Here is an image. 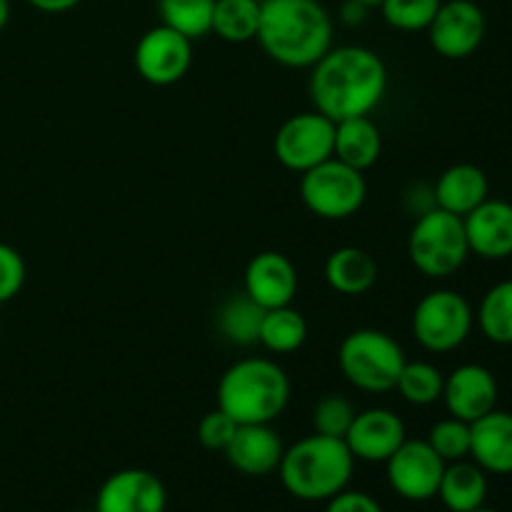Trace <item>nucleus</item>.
I'll list each match as a JSON object with an SVG mask.
<instances>
[{
  "label": "nucleus",
  "mask_w": 512,
  "mask_h": 512,
  "mask_svg": "<svg viewBox=\"0 0 512 512\" xmlns=\"http://www.w3.org/2000/svg\"><path fill=\"white\" fill-rule=\"evenodd\" d=\"M470 512H498V510H490V508H485V505H483V508H478V510H470Z\"/></svg>",
  "instance_id": "obj_41"
},
{
  "label": "nucleus",
  "mask_w": 512,
  "mask_h": 512,
  "mask_svg": "<svg viewBox=\"0 0 512 512\" xmlns=\"http://www.w3.org/2000/svg\"><path fill=\"white\" fill-rule=\"evenodd\" d=\"M433 193L435 205L440 210L465 218L490 198V183L483 168L473 163H458L440 173L433 185Z\"/></svg>",
  "instance_id": "obj_20"
},
{
  "label": "nucleus",
  "mask_w": 512,
  "mask_h": 512,
  "mask_svg": "<svg viewBox=\"0 0 512 512\" xmlns=\"http://www.w3.org/2000/svg\"><path fill=\"white\" fill-rule=\"evenodd\" d=\"M428 443L445 463H458L470 455V423L458 418H445L435 423L428 433Z\"/></svg>",
  "instance_id": "obj_32"
},
{
  "label": "nucleus",
  "mask_w": 512,
  "mask_h": 512,
  "mask_svg": "<svg viewBox=\"0 0 512 512\" xmlns=\"http://www.w3.org/2000/svg\"><path fill=\"white\" fill-rule=\"evenodd\" d=\"M325 512H385L380 508V503L375 498H370L368 493H360V490H348L338 493L335 498L328 500V508Z\"/></svg>",
  "instance_id": "obj_35"
},
{
  "label": "nucleus",
  "mask_w": 512,
  "mask_h": 512,
  "mask_svg": "<svg viewBox=\"0 0 512 512\" xmlns=\"http://www.w3.org/2000/svg\"><path fill=\"white\" fill-rule=\"evenodd\" d=\"M80 512H88V510H80ZM95 512V510H93Z\"/></svg>",
  "instance_id": "obj_42"
},
{
  "label": "nucleus",
  "mask_w": 512,
  "mask_h": 512,
  "mask_svg": "<svg viewBox=\"0 0 512 512\" xmlns=\"http://www.w3.org/2000/svg\"><path fill=\"white\" fill-rule=\"evenodd\" d=\"M243 293L263 310L290 305L298 295V268L278 250L253 255L243 275Z\"/></svg>",
  "instance_id": "obj_14"
},
{
  "label": "nucleus",
  "mask_w": 512,
  "mask_h": 512,
  "mask_svg": "<svg viewBox=\"0 0 512 512\" xmlns=\"http://www.w3.org/2000/svg\"><path fill=\"white\" fill-rule=\"evenodd\" d=\"M260 48L285 68H313L333 48V18L320 0H260Z\"/></svg>",
  "instance_id": "obj_2"
},
{
  "label": "nucleus",
  "mask_w": 512,
  "mask_h": 512,
  "mask_svg": "<svg viewBox=\"0 0 512 512\" xmlns=\"http://www.w3.org/2000/svg\"><path fill=\"white\" fill-rule=\"evenodd\" d=\"M300 198L305 208L323 220H348L363 208L368 183L360 170L330 158L300 173Z\"/></svg>",
  "instance_id": "obj_7"
},
{
  "label": "nucleus",
  "mask_w": 512,
  "mask_h": 512,
  "mask_svg": "<svg viewBox=\"0 0 512 512\" xmlns=\"http://www.w3.org/2000/svg\"><path fill=\"white\" fill-rule=\"evenodd\" d=\"M488 20L475 0H445L428 25L430 45L445 60H465L483 45Z\"/></svg>",
  "instance_id": "obj_12"
},
{
  "label": "nucleus",
  "mask_w": 512,
  "mask_h": 512,
  "mask_svg": "<svg viewBox=\"0 0 512 512\" xmlns=\"http://www.w3.org/2000/svg\"><path fill=\"white\" fill-rule=\"evenodd\" d=\"M345 445L355 460L385 463L405 443V423L388 408H368L355 413L353 425L345 433Z\"/></svg>",
  "instance_id": "obj_15"
},
{
  "label": "nucleus",
  "mask_w": 512,
  "mask_h": 512,
  "mask_svg": "<svg viewBox=\"0 0 512 512\" xmlns=\"http://www.w3.org/2000/svg\"><path fill=\"white\" fill-rule=\"evenodd\" d=\"M438 498L450 512H470L485 505L488 498V478L485 470L475 463H458L445 465L443 480H440Z\"/></svg>",
  "instance_id": "obj_23"
},
{
  "label": "nucleus",
  "mask_w": 512,
  "mask_h": 512,
  "mask_svg": "<svg viewBox=\"0 0 512 512\" xmlns=\"http://www.w3.org/2000/svg\"><path fill=\"white\" fill-rule=\"evenodd\" d=\"M440 400L453 418L475 423L498 405V380L485 365L465 363L445 378Z\"/></svg>",
  "instance_id": "obj_16"
},
{
  "label": "nucleus",
  "mask_w": 512,
  "mask_h": 512,
  "mask_svg": "<svg viewBox=\"0 0 512 512\" xmlns=\"http://www.w3.org/2000/svg\"><path fill=\"white\" fill-rule=\"evenodd\" d=\"M335 123L318 110L298 113L285 120L275 133L273 150L283 168L305 173L333 158Z\"/></svg>",
  "instance_id": "obj_9"
},
{
  "label": "nucleus",
  "mask_w": 512,
  "mask_h": 512,
  "mask_svg": "<svg viewBox=\"0 0 512 512\" xmlns=\"http://www.w3.org/2000/svg\"><path fill=\"white\" fill-rule=\"evenodd\" d=\"M440 3L443 0H383L378 8L390 28L403 30V33H418V30H428Z\"/></svg>",
  "instance_id": "obj_30"
},
{
  "label": "nucleus",
  "mask_w": 512,
  "mask_h": 512,
  "mask_svg": "<svg viewBox=\"0 0 512 512\" xmlns=\"http://www.w3.org/2000/svg\"><path fill=\"white\" fill-rule=\"evenodd\" d=\"M480 333L495 345H512V280L495 283L475 313Z\"/></svg>",
  "instance_id": "obj_26"
},
{
  "label": "nucleus",
  "mask_w": 512,
  "mask_h": 512,
  "mask_svg": "<svg viewBox=\"0 0 512 512\" xmlns=\"http://www.w3.org/2000/svg\"><path fill=\"white\" fill-rule=\"evenodd\" d=\"M355 405L350 403L345 395L328 393L313 405V430L318 435H328V438H345L355 420Z\"/></svg>",
  "instance_id": "obj_31"
},
{
  "label": "nucleus",
  "mask_w": 512,
  "mask_h": 512,
  "mask_svg": "<svg viewBox=\"0 0 512 512\" xmlns=\"http://www.w3.org/2000/svg\"><path fill=\"white\" fill-rule=\"evenodd\" d=\"M403 205L408 213H413L415 218L425 215L428 210L438 208L435 205V193H433V185H425V183H413L403 195Z\"/></svg>",
  "instance_id": "obj_36"
},
{
  "label": "nucleus",
  "mask_w": 512,
  "mask_h": 512,
  "mask_svg": "<svg viewBox=\"0 0 512 512\" xmlns=\"http://www.w3.org/2000/svg\"><path fill=\"white\" fill-rule=\"evenodd\" d=\"M355 458L343 438L308 435L285 448L280 460V483L293 498L305 503H328L350 485Z\"/></svg>",
  "instance_id": "obj_3"
},
{
  "label": "nucleus",
  "mask_w": 512,
  "mask_h": 512,
  "mask_svg": "<svg viewBox=\"0 0 512 512\" xmlns=\"http://www.w3.org/2000/svg\"><path fill=\"white\" fill-rule=\"evenodd\" d=\"M290 403V378L275 360L243 358L218 383V408L238 425H270Z\"/></svg>",
  "instance_id": "obj_4"
},
{
  "label": "nucleus",
  "mask_w": 512,
  "mask_h": 512,
  "mask_svg": "<svg viewBox=\"0 0 512 512\" xmlns=\"http://www.w3.org/2000/svg\"><path fill=\"white\" fill-rule=\"evenodd\" d=\"M25 285V260L13 245L0 243V305L10 303Z\"/></svg>",
  "instance_id": "obj_34"
},
{
  "label": "nucleus",
  "mask_w": 512,
  "mask_h": 512,
  "mask_svg": "<svg viewBox=\"0 0 512 512\" xmlns=\"http://www.w3.org/2000/svg\"><path fill=\"white\" fill-rule=\"evenodd\" d=\"M285 445L270 425H238L223 455L238 473L263 478L275 473L283 460Z\"/></svg>",
  "instance_id": "obj_18"
},
{
  "label": "nucleus",
  "mask_w": 512,
  "mask_h": 512,
  "mask_svg": "<svg viewBox=\"0 0 512 512\" xmlns=\"http://www.w3.org/2000/svg\"><path fill=\"white\" fill-rule=\"evenodd\" d=\"M215 0H158L160 23L190 40H200L213 28Z\"/></svg>",
  "instance_id": "obj_28"
},
{
  "label": "nucleus",
  "mask_w": 512,
  "mask_h": 512,
  "mask_svg": "<svg viewBox=\"0 0 512 512\" xmlns=\"http://www.w3.org/2000/svg\"><path fill=\"white\" fill-rule=\"evenodd\" d=\"M473 305L458 290H430L413 310V335L428 353H453L470 338Z\"/></svg>",
  "instance_id": "obj_8"
},
{
  "label": "nucleus",
  "mask_w": 512,
  "mask_h": 512,
  "mask_svg": "<svg viewBox=\"0 0 512 512\" xmlns=\"http://www.w3.org/2000/svg\"><path fill=\"white\" fill-rule=\"evenodd\" d=\"M30 8L40 10V13H48V15H58V13H68L73 10L80 0H25Z\"/></svg>",
  "instance_id": "obj_38"
},
{
  "label": "nucleus",
  "mask_w": 512,
  "mask_h": 512,
  "mask_svg": "<svg viewBox=\"0 0 512 512\" xmlns=\"http://www.w3.org/2000/svg\"><path fill=\"white\" fill-rule=\"evenodd\" d=\"M408 255L415 270L425 278L445 280L458 273L470 258L463 218L440 208L415 218L408 238Z\"/></svg>",
  "instance_id": "obj_6"
},
{
  "label": "nucleus",
  "mask_w": 512,
  "mask_h": 512,
  "mask_svg": "<svg viewBox=\"0 0 512 512\" xmlns=\"http://www.w3.org/2000/svg\"><path fill=\"white\" fill-rule=\"evenodd\" d=\"M168 493L150 470L125 468L110 475L95 495V512H165Z\"/></svg>",
  "instance_id": "obj_13"
},
{
  "label": "nucleus",
  "mask_w": 512,
  "mask_h": 512,
  "mask_svg": "<svg viewBox=\"0 0 512 512\" xmlns=\"http://www.w3.org/2000/svg\"><path fill=\"white\" fill-rule=\"evenodd\" d=\"M235 430H238V423L228 413L215 408L198 423V440L205 450H213V453L218 450V453H223L230 440H233Z\"/></svg>",
  "instance_id": "obj_33"
},
{
  "label": "nucleus",
  "mask_w": 512,
  "mask_h": 512,
  "mask_svg": "<svg viewBox=\"0 0 512 512\" xmlns=\"http://www.w3.org/2000/svg\"><path fill=\"white\" fill-rule=\"evenodd\" d=\"M325 283L340 295L358 298L378 283V263L373 255L355 245L333 250L325 260Z\"/></svg>",
  "instance_id": "obj_22"
},
{
  "label": "nucleus",
  "mask_w": 512,
  "mask_h": 512,
  "mask_svg": "<svg viewBox=\"0 0 512 512\" xmlns=\"http://www.w3.org/2000/svg\"><path fill=\"white\" fill-rule=\"evenodd\" d=\"M470 255L483 260H505L512 255V203L488 198L463 218Z\"/></svg>",
  "instance_id": "obj_17"
},
{
  "label": "nucleus",
  "mask_w": 512,
  "mask_h": 512,
  "mask_svg": "<svg viewBox=\"0 0 512 512\" xmlns=\"http://www.w3.org/2000/svg\"><path fill=\"white\" fill-rule=\"evenodd\" d=\"M380 153H383V135H380L378 123L370 115L335 123L333 158H338L340 163L365 173L378 163Z\"/></svg>",
  "instance_id": "obj_21"
},
{
  "label": "nucleus",
  "mask_w": 512,
  "mask_h": 512,
  "mask_svg": "<svg viewBox=\"0 0 512 512\" xmlns=\"http://www.w3.org/2000/svg\"><path fill=\"white\" fill-rule=\"evenodd\" d=\"M308 340V320L293 305L265 310L258 343L275 355H288L303 348Z\"/></svg>",
  "instance_id": "obj_24"
},
{
  "label": "nucleus",
  "mask_w": 512,
  "mask_h": 512,
  "mask_svg": "<svg viewBox=\"0 0 512 512\" xmlns=\"http://www.w3.org/2000/svg\"><path fill=\"white\" fill-rule=\"evenodd\" d=\"M445 460L430 448L428 440H405L388 460L385 473L395 493L410 503L435 498L445 473Z\"/></svg>",
  "instance_id": "obj_11"
},
{
  "label": "nucleus",
  "mask_w": 512,
  "mask_h": 512,
  "mask_svg": "<svg viewBox=\"0 0 512 512\" xmlns=\"http://www.w3.org/2000/svg\"><path fill=\"white\" fill-rule=\"evenodd\" d=\"M470 458L493 475H512V413L490 410L470 423Z\"/></svg>",
  "instance_id": "obj_19"
},
{
  "label": "nucleus",
  "mask_w": 512,
  "mask_h": 512,
  "mask_svg": "<svg viewBox=\"0 0 512 512\" xmlns=\"http://www.w3.org/2000/svg\"><path fill=\"white\" fill-rule=\"evenodd\" d=\"M135 70L150 85H175L193 65V40L168 25H155L140 35L133 53Z\"/></svg>",
  "instance_id": "obj_10"
},
{
  "label": "nucleus",
  "mask_w": 512,
  "mask_h": 512,
  "mask_svg": "<svg viewBox=\"0 0 512 512\" xmlns=\"http://www.w3.org/2000/svg\"><path fill=\"white\" fill-rule=\"evenodd\" d=\"M368 5L358 3V0H345L343 5H340V20H343L345 25H350V28H355V25H363L365 18H368Z\"/></svg>",
  "instance_id": "obj_37"
},
{
  "label": "nucleus",
  "mask_w": 512,
  "mask_h": 512,
  "mask_svg": "<svg viewBox=\"0 0 512 512\" xmlns=\"http://www.w3.org/2000/svg\"><path fill=\"white\" fill-rule=\"evenodd\" d=\"M445 375L428 360H405L395 390L410 405H433L443 398Z\"/></svg>",
  "instance_id": "obj_29"
},
{
  "label": "nucleus",
  "mask_w": 512,
  "mask_h": 512,
  "mask_svg": "<svg viewBox=\"0 0 512 512\" xmlns=\"http://www.w3.org/2000/svg\"><path fill=\"white\" fill-rule=\"evenodd\" d=\"M310 70V100L333 123L370 115L388 90L383 58L363 45L330 48Z\"/></svg>",
  "instance_id": "obj_1"
},
{
  "label": "nucleus",
  "mask_w": 512,
  "mask_h": 512,
  "mask_svg": "<svg viewBox=\"0 0 512 512\" xmlns=\"http://www.w3.org/2000/svg\"><path fill=\"white\" fill-rule=\"evenodd\" d=\"M358 3L368 5V8H378V5H380V3H383V0H358Z\"/></svg>",
  "instance_id": "obj_40"
},
{
  "label": "nucleus",
  "mask_w": 512,
  "mask_h": 512,
  "mask_svg": "<svg viewBox=\"0 0 512 512\" xmlns=\"http://www.w3.org/2000/svg\"><path fill=\"white\" fill-rule=\"evenodd\" d=\"M260 0H215L213 28L225 43H250L258 38Z\"/></svg>",
  "instance_id": "obj_25"
},
{
  "label": "nucleus",
  "mask_w": 512,
  "mask_h": 512,
  "mask_svg": "<svg viewBox=\"0 0 512 512\" xmlns=\"http://www.w3.org/2000/svg\"><path fill=\"white\" fill-rule=\"evenodd\" d=\"M265 310L255 305L245 293L233 295L218 313V328L223 338L233 345H253L258 343L260 323H263Z\"/></svg>",
  "instance_id": "obj_27"
},
{
  "label": "nucleus",
  "mask_w": 512,
  "mask_h": 512,
  "mask_svg": "<svg viewBox=\"0 0 512 512\" xmlns=\"http://www.w3.org/2000/svg\"><path fill=\"white\" fill-rule=\"evenodd\" d=\"M10 20V0H0V30L8 25Z\"/></svg>",
  "instance_id": "obj_39"
},
{
  "label": "nucleus",
  "mask_w": 512,
  "mask_h": 512,
  "mask_svg": "<svg viewBox=\"0 0 512 512\" xmlns=\"http://www.w3.org/2000/svg\"><path fill=\"white\" fill-rule=\"evenodd\" d=\"M405 353L393 335L375 328H360L345 335L338 350V365L343 378L363 393L380 395L395 390Z\"/></svg>",
  "instance_id": "obj_5"
}]
</instances>
